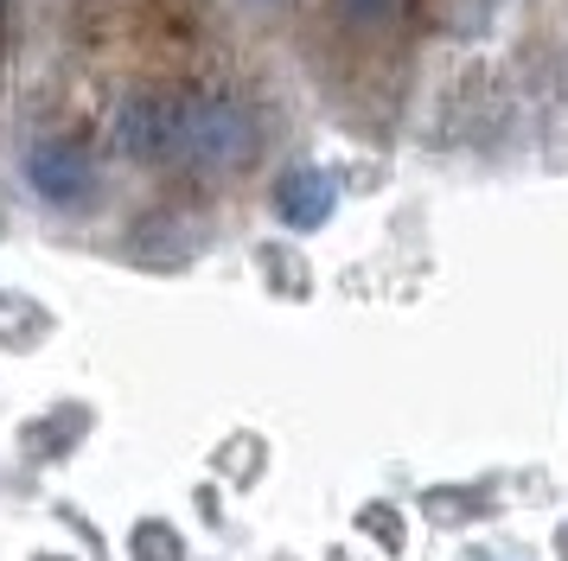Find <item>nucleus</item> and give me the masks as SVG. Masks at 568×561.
<instances>
[{
	"label": "nucleus",
	"mask_w": 568,
	"mask_h": 561,
	"mask_svg": "<svg viewBox=\"0 0 568 561\" xmlns=\"http://www.w3.org/2000/svg\"><path fill=\"white\" fill-rule=\"evenodd\" d=\"M115 147L141 166H185V173L231 178L262 153V122L236 96H173L141 90L115 109Z\"/></svg>",
	"instance_id": "nucleus-1"
},
{
	"label": "nucleus",
	"mask_w": 568,
	"mask_h": 561,
	"mask_svg": "<svg viewBox=\"0 0 568 561\" xmlns=\"http://www.w3.org/2000/svg\"><path fill=\"white\" fill-rule=\"evenodd\" d=\"M27 185L52 211H78V204L97 198V160L78 147V141H32L27 147Z\"/></svg>",
	"instance_id": "nucleus-2"
},
{
	"label": "nucleus",
	"mask_w": 568,
	"mask_h": 561,
	"mask_svg": "<svg viewBox=\"0 0 568 561\" xmlns=\"http://www.w3.org/2000/svg\"><path fill=\"white\" fill-rule=\"evenodd\" d=\"M333 204H338V185L326 173H287L282 185H275V211H282V224L294 230H320L326 217H333Z\"/></svg>",
	"instance_id": "nucleus-3"
},
{
	"label": "nucleus",
	"mask_w": 568,
	"mask_h": 561,
	"mask_svg": "<svg viewBox=\"0 0 568 561\" xmlns=\"http://www.w3.org/2000/svg\"><path fill=\"white\" fill-rule=\"evenodd\" d=\"M409 13V0H338V20L352 26V32H389V26Z\"/></svg>",
	"instance_id": "nucleus-4"
},
{
	"label": "nucleus",
	"mask_w": 568,
	"mask_h": 561,
	"mask_svg": "<svg viewBox=\"0 0 568 561\" xmlns=\"http://www.w3.org/2000/svg\"><path fill=\"white\" fill-rule=\"evenodd\" d=\"M134 555H141V561H160V555L173 561V536H160L154 523H148V530L134 536Z\"/></svg>",
	"instance_id": "nucleus-5"
}]
</instances>
